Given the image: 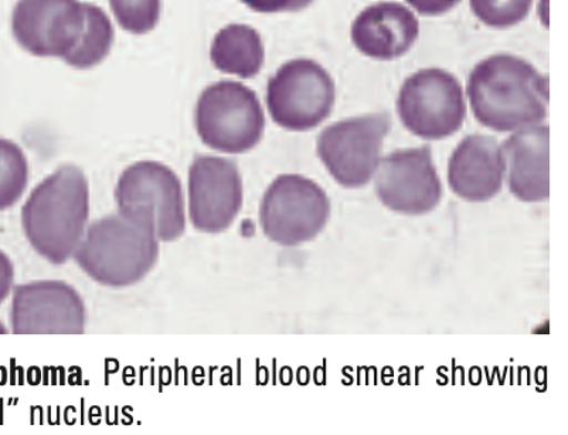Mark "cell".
I'll list each match as a JSON object with an SVG mask.
<instances>
[{"instance_id": "6da1fadb", "label": "cell", "mask_w": 568, "mask_h": 435, "mask_svg": "<svg viewBox=\"0 0 568 435\" xmlns=\"http://www.w3.org/2000/svg\"><path fill=\"white\" fill-rule=\"evenodd\" d=\"M467 95L475 120L495 132L540 125L549 115V77L515 54L479 61L470 71Z\"/></svg>"}, {"instance_id": "7a4b0ae2", "label": "cell", "mask_w": 568, "mask_h": 435, "mask_svg": "<svg viewBox=\"0 0 568 435\" xmlns=\"http://www.w3.org/2000/svg\"><path fill=\"white\" fill-rule=\"evenodd\" d=\"M90 183L83 169L64 165L26 199L22 227L36 253L53 265L73 259L90 222Z\"/></svg>"}, {"instance_id": "3957f363", "label": "cell", "mask_w": 568, "mask_h": 435, "mask_svg": "<svg viewBox=\"0 0 568 435\" xmlns=\"http://www.w3.org/2000/svg\"><path fill=\"white\" fill-rule=\"evenodd\" d=\"M160 244L152 220L116 210L89 224L73 259L97 284L125 289L155 267Z\"/></svg>"}, {"instance_id": "277c9868", "label": "cell", "mask_w": 568, "mask_h": 435, "mask_svg": "<svg viewBox=\"0 0 568 435\" xmlns=\"http://www.w3.org/2000/svg\"><path fill=\"white\" fill-rule=\"evenodd\" d=\"M194 125L210 150L242 155L263 140L265 114L255 91L224 80L209 85L199 97Z\"/></svg>"}, {"instance_id": "5b68a950", "label": "cell", "mask_w": 568, "mask_h": 435, "mask_svg": "<svg viewBox=\"0 0 568 435\" xmlns=\"http://www.w3.org/2000/svg\"><path fill=\"white\" fill-rule=\"evenodd\" d=\"M397 114L409 134L442 141L457 134L467 120V100L460 81L449 71L429 68L404 80Z\"/></svg>"}, {"instance_id": "8992f818", "label": "cell", "mask_w": 568, "mask_h": 435, "mask_svg": "<svg viewBox=\"0 0 568 435\" xmlns=\"http://www.w3.org/2000/svg\"><path fill=\"white\" fill-rule=\"evenodd\" d=\"M331 201L312 179L281 175L261 199L258 220L265 237L283 247L312 242L331 219Z\"/></svg>"}, {"instance_id": "52a82bcc", "label": "cell", "mask_w": 568, "mask_h": 435, "mask_svg": "<svg viewBox=\"0 0 568 435\" xmlns=\"http://www.w3.org/2000/svg\"><path fill=\"white\" fill-rule=\"evenodd\" d=\"M392 125L385 112L346 118L321 132L316 153L339 186L365 188L376 175Z\"/></svg>"}, {"instance_id": "ba28073f", "label": "cell", "mask_w": 568, "mask_h": 435, "mask_svg": "<svg viewBox=\"0 0 568 435\" xmlns=\"http://www.w3.org/2000/svg\"><path fill=\"white\" fill-rule=\"evenodd\" d=\"M336 104L334 77L311 59L281 65L267 84V109L276 125L306 132L324 124Z\"/></svg>"}, {"instance_id": "9c48e42d", "label": "cell", "mask_w": 568, "mask_h": 435, "mask_svg": "<svg viewBox=\"0 0 568 435\" xmlns=\"http://www.w3.org/2000/svg\"><path fill=\"white\" fill-rule=\"evenodd\" d=\"M114 198L120 212L152 220L160 242H176L186 232L181 179L161 162L140 161L128 166L118 179Z\"/></svg>"}, {"instance_id": "30bf717a", "label": "cell", "mask_w": 568, "mask_h": 435, "mask_svg": "<svg viewBox=\"0 0 568 435\" xmlns=\"http://www.w3.org/2000/svg\"><path fill=\"white\" fill-rule=\"evenodd\" d=\"M373 179L383 206L404 216H424L443 201L442 178L428 145L388 153Z\"/></svg>"}, {"instance_id": "8fae6325", "label": "cell", "mask_w": 568, "mask_h": 435, "mask_svg": "<svg viewBox=\"0 0 568 435\" xmlns=\"http://www.w3.org/2000/svg\"><path fill=\"white\" fill-rule=\"evenodd\" d=\"M243 201V179L235 162L213 155L194 158L187 175V213L197 232H226L242 212Z\"/></svg>"}, {"instance_id": "7c38bea8", "label": "cell", "mask_w": 568, "mask_h": 435, "mask_svg": "<svg viewBox=\"0 0 568 435\" xmlns=\"http://www.w3.org/2000/svg\"><path fill=\"white\" fill-rule=\"evenodd\" d=\"M84 29L85 8L80 0H18L14 4L13 38L36 58H69Z\"/></svg>"}, {"instance_id": "4fadbf2b", "label": "cell", "mask_w": 568, "mask_h": 435, "mask_svg": "<svg viewBox=\"0 0 568 435\" xmlns=\"http://www.w3.org/2000/svg\"><path fill=\"white\" fill-rule=\"evenodd\" d=\"M10 324L14 335H80L87 308L79 291L65 281H33L14 289Z\"/></svg>"}, {"instance_id": "5bb4252c", "label": "cell", "mask_w": 568, "mask_h": 435, "mask_svg": "<svg viewBox=\"0 0 568 435\" xmlns=\"http://www.w3.org/2000/svg\"><path fill=\"white\" fill-rule=\"evenodd\" d=\"M505 181L511 194L524 203L550 198V128L544 124L511 132L500 145Z\"/></svg>"}, {"instance_id": "9a60e30c", "label": "cell", "mask_w": 568, "mask_h": 435, "mask_svg": "<svg viewBox=\"0 0 568 435\" xmlns=\"http://www.w3.org/2000/svg\"><path fill=\"white\" fill-rule=\"evenodd\" d=\"M505 160L493 136H465L448 162L449 189L469 203L493 201L504 189Z\"/></svg>"}, {"instance_id": "2e32d148", "label": "cell", "mask_w": 568, "mask_h": 435, "mask_svg": "<svg viewBox=\"0 0 568 435\" xmlns=\"http://www.w3.org/2000/svg\"><path fill=\"white\" fill-rule=\"evenodd\" d=\"M418 36L416 14L398 2H378L363 9L351 29L355 48L377 61L403 58L416 44Z\"/></svg>"}, {"instance_id": "e0dca14e", "label": "cell", "mask_w": 568, "mask_h": 435, "mask_svg": "<svg viewBox=\"0 0 568 435\" xmlns=\"http://www.w3.org/2000/svg\"><path fill=\"white\" fill-rule=\"evenodd\" d=\"M210 59L220 73L253 79L264 68L263 39L251 26L229 24L214 36Z\"/></svg>"}, {"instance_id": "ac0fdd59", "label": "cell", "mask_w": 568, "mask_h": 435, "mask_svg": "<svg viewBox=\"0 0 568 435\" xmlns=\"http://www.w3.org/2000/svg\"><path fill=\"white\" fill-rule=\"evenodd\" d=\"M85 29L73 53L63 61L77 70L94 69L111 53L115 30L109 14L97 4L84 2Z\"/></svg>"}, {"instance_id": "d6986e66", "label": "cell", "mask_w": 568, "mask_h": 435, "mask_svg": "<svg viewBox=\"0 0 568 435\" xmlns=\"http://www.w3.org/2000/svg\"><path fill=\"white\" fill-rule=\"evenodd\" d=\"M29 162L22 148L0 138V212L13 208L29 184Z\"/></svg>"}, {"instance_id": "ffe728a7", "label": "cell", "mask_w": 568, "mask_h": 435, "mask_svg": "<svg viewBox=\"0 0 568 435\" xmlns=\"http://www.w3.org/2000/svg\"><path fill=\"white\" fill-rule=\"evenodd\" d=\"M535 0H469L470 12L490 29L515 28L529 17Z\"/></svg>"}, {"instance_id": "44dd1931", "label": "cell", "mask_w": 568, "mask_h": 435, "mask_svg": "<svg viewBox=\"0 0 568 435\" xmlns=\"http://www.w3.org/2000/svg\"><path fill=\"white\" fill-rule=\"evenodd\" d=\"M110 7L125 32L146 34L160 23L162 0H110Z\"/></svg>"}, {"instance_id": "7402d4cb", "label": "cell", "mask_w": 568, "mask_h": 435, "mask_svg": "<svg viewBox=\"0 0 568 435\" xmlns=\"http://www.w3.org/2000/svg\"><path fill=\"white\" fill-rule=\"evenodd\" d=\"M258 13H293L310 8L314 0H240Z\"/></svg>"}, {"instance_id": "603a6c76", "label": "cell", "mask_w": 568, "mask_h": 435, "mask_svg": "<svg viewBox=\"0 0 568 435\" xmlns=\"http://www.w3.org/2000/svg\"><path fill=\"white\" fill-rule=\"evenodd\" d=\"M418 14L426 18H438L452 12L463 0H406Z\"/></svg>"}, {"instance_id": "cb8c5ba5", "label": "cell", "mask_w": 568, "mask_h": 435, "mask_svg": "<svg viewBox=\"0 0 568 435\" xmlns=\"http://www.w3.org/2000/svg\"><path fill=\"white\" fill-rule=\"evenodd\" d=\"M14 281V267L12 260L9 259L7 253L0 250V305L8 300L12 293Z\"/></svg>"}, {"instance_id": "d4e9b609", "label": "cell", "mask_w": 568, "mask_h": 435, "mask_svg": "<svg viewBox=\"0 0 568 435\" xmlns=\"http://www.w3.org/2000/svg\"><path fill=\"white\" fill-rule=\"evenodd\" d=\"M4 334H8L7 326H4L2 324V322H0V335H4Z\"/></svg>"}]
</instances>
